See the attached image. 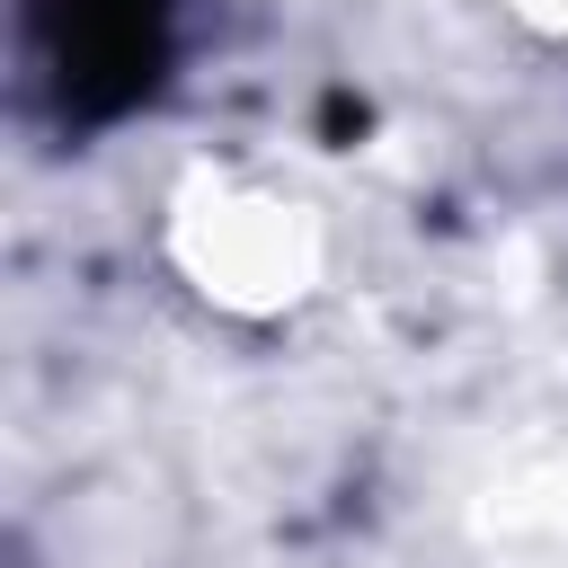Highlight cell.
I'll use <instances>...</instances> for the list:
<instances>
[{"instance_id": "6da1fadb", "label": "cell", "mask_w": 568, "mask_h": 568, "mask_svg": "<svg viewBox=\"0 0 568 568\" xmlns=\"http://www.w3.org/2000/svg\"><path fill=\"white\" fill-rule=\"evenodd\" d=\"M36 27L71 115L133 106L169 53V0H36Z\"/></svg>"}]
</instances>
